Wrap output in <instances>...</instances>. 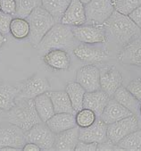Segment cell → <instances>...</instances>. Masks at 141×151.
I'll return each instance as SVG.
<instances>
[{"mask_svg": "<svg viewBox=\"0 0 141 151\" xmlns=\"http://www.w3.org/2000/svg\"><path fill=\"white\" fill-rule=\"evenodd\" d=\"M106 34H109L115 42L125 46L134 38L140 35L141 29L130 18L129 15L114 11L104 24Z\"/></svg>", "mask_w": 141, "mask_h": 151, "instance_id": "6da1fadb", "label": "cell"}, {"mask_svg": "<svg viewBox=\"0 0 141 151\" xmlns=\"http://www.w3.org/2000/svg\"><path fill=\"white\" fill-rule=\"evenodd\" d=\"M76 42L77 40L72 32V27L61 22H56L44 36L36 48L43 55L51 49L73 51L77 47Z\"/></svg>", "mask_w": 141, "mask_h": 151, "instance_id": "7a4b0ae2", "label": "cell"}, {"mask_svg": "<svg viewBox=\"0 0 141 151\" xmlns=\"http://www.w3.org/2000/svg\"><path fill=\"white\" fill-rule=\"evenodd\" d=\"M6 118L9 124L21 128L24 132L29 131L34 125L42 122L33 99L16 101V105L6 111Z\"/></svg>", "mask_w": 141, "mask_h": 151, "instance_id": "3957f363", "label": "cell"}, {"mask_svg": "<svg viewBox=\"0 0 141 151\" xmlns=\"http://www.w3.org/2000/svg\"><path fill=\"white\" fill-rule=\"evenodd\" d=\"M26 21L30 27V33L28 36L29 42L35 48L49 29L56 23L55 19L42 6L34 9L26 18Z\"/></svg>", "mask_w": 141, "mask_h": 151, "instance_id": "277c9868", "label": "cell"}, {"mask_svg": "<svg viewBox=\"0 0 141 151\" xmlns=\"http://www.w3.org/2000/svg\"><path fill=\"white\" fill-rule=\"evenodd\" d=\"M17 86L19 88V92L16 101L34 99L39 95L47 92L50 89V83L46 77L39 73L31 76Z\"/></svg>", "mask_w": 141, "mask_h": 151, "instance_id": "5b68a950", "label": "cell"}, {"mask_svg": "<svg viewBox=\"0 0 141 151\" xmlns=\"http://www.w3.org/2000/svg\"><path fill=\"white\" fill-rule=\"evenodd\" d=\"M115 10L112 0H91L85 5L86 23L104 26Z\"/></svg>", "mask_w": 141, "mask_h": 151, "instance_id": "8992f818", "label": "cell"}, {"mask_svg": "<svg viewBox=\"0 0 141 151\" xmlns=\"http://www.w3.org/2000/svg\"><path fill=\"white\" fill-rule=\"evenodd\" d=\"M72 32L77 41L85 44H102L107 40L104 26L85 23L72 27Z\"/></svg>", "mask_w": 141, "mask_h": 151, "instance_id": "52a82bcc", "label": "cell"}, {"mask_svg": "<svg viewBox=\"0 0 141 151\" xmlns=\"http://www.w3.org/2000/svg\"><path fill=\"white\" fill-rule=\"evenodd\" d=\"M55 134L47 127L46 123H39L25 132L26 142H32L37 144L41 149H54Z\"/></svg>", "mask_w": 141, "mask_h": 151, "instance_id": "ba28073f", "label": "cell"}, {"mask_svg": "<svg viewBox=\"0 0 141 151\" xmlns=\"http://www.w3.org/2000/svg\"><path fill=\"white\" fill-rule=\"evenodd\" d=\"M138 129L137 119L135 114L123 118L107 125V138L114 144H117L122 139Z\"/></svg>", "mask_w": 141, "mask_h": 151, "instance_id": "9c48e42d", "label": "cell"}, {"mask_svg": "<svg viewBox=\"0 0 141 151\" xmlns=\"http://www.w3.org/2000/svg\"><path fill=\"white\" fill-rule=\"evenodd\" d=\"M100 87L109 97L114 96L117 88L122 86V75L121 72L112 65L103 66L99 69Z\"/></svg>", "mask_w": 141, "mask_h": 151, "instance_id": "30bf717a", "label": "cell"}, {"mask_svg": "<svg viewBox=\"0 0 141 151\" xmlns=\"http://www.w3.org/2000/svg\"><path fill=\"white\" fill-rule=\"evenodd\" d=\"M76 81L80 84L86 92L101 89L99 69L93 65L82 66L76 73Z\"/></svg>", "mask_w": 141, "mask_h": 151, "instance_id": "8fae6325", "label": "cell"}, {"mask_svg": "<svg viewBox=\"0 0 141 151\" xmlns=\"http://www.w3.org/2000/svg\"><path fill=\"white\" fill-rule=\"evenodd\" d=\"M25 144V132L21 128L9 123L6 125L0 126V148L14 147L22 150Z\"/></svg>", "mask_w": 141, "mask_h": 151, "instance_id": "7c38bea8", "label": "cell"}, {"mask_svg": "<svg viewBox=\"0 0 141 151\" xmlns=\"http://www.w3.org/2000/svg\"><path fill=\"white\" fill-rule=\"evenodd\" d=\"M74 55L82 62L102 63L108 58V53L104 48L91 46V44H80L73 49Z\"/></svg>", "mask_w": 141, "mask_h": 151, "instance_id": "4fadbf2b", "label": "cell"}, {"mask_svg": "<svg viewBox=\"0 0 141 151\" xmlns=\"http://www.w3.org/2000/svg\"><path fill=\"white\" fill-rule=\"evenodd\" d=\"M79 139L85 142H96L97 144L106 141L108 139L107 124L103 122L100 117H97L90 126L79 128Z\"/></svg>", "mask_w": 141, "mask_h": 151, "instance_id": "5bb4252c", "label": "cell"}, {"mask_svg": "<svg viewBox=\"0 0 141 151\" xmlns=\"http://www.w3.org/2000/svg\"><path fill=\"white\" fill-rule=\"evenodd\" d=\"M60 22L63 24L70 25L72 27L85 24V5L82 4L79 0H72L69 6L65 10Z\"/></svg>", "mask_w": 141, "mask_h": 151, "instance_id": "9a60e30c", "label": "cell"}, {"mask_svg": "<svg viewBox=\"0 0 141 151\" xmlns=\"http://www.w3.org/2000/svg\"><path fill=\"white\" fill-rule=\"evenodd\" d=\"M118 59L123 65L141 66V37L127 43L120 52Z\"/></svg>", "mask_w": 141, "mask_h": 151, "instance_id": "2e32d148", "label": "cell"}, {"mask_svg": "<svg viewBox=\"0 0 141 151\" xmlns=\"http://www.w3.org/2000/svg\"><path fill=\"white\" fill-rule=\"evenodd\" d=\"M46 65L53 70L66 71L71 65V57L64 49H51L43 55Z\"/></svg>", "mask_w": 141, "mask_h": 151, "instance_id": "e0dca14e", "label": "cell"}, {"mask_svg": "<svg viewBox=\"0 0 141 151\" xmlns=\"http://www.w3.org/2000/svg\"><path fill=\"white\" fill-rule=\"evenodd\" d=\"M133 114L124 107L122 105H121L118 101H116L115 99H112L108 101L106 106L104 107L100 119L105 124H111L112 123H115L117 121H120L123 118H126L128 116L132 115Z\"/></svg>", "mask_w": 141, "mask_h": 151, "instance_id": "ac0fdd59", "label": "cell"}, {"mask_svg": "<svg viewBox=\"0 0 141 151\" xmlns=\"http://www.w3.org/2000/svg\"><path fill=\"white\" fill-rule=\"evenodd\" d=\"M79 126L55 134L54 149L58 151H73L79 142Z\"/></svg>", "mask_w": 141, "mask_h": 151, "instance_id": "d6986e66", "label": "cell"}, {"mask_svg": "<svg viewBox=\"0 0 141 151\" xmlns=\"http://www.w3.org/2000/svg\"><path fill=\"white\" fill-rule=\"evenodd\" d=\"M110 98L102 89L92 92H86L83 100V107L89 108L95 112L97 117H100Z\"/></svg>", "mask_w": 141, "mask_h": 151, "instance_id": "ffe728a7", "label": "cell"}, {"mask_svg": "<svg viewBox=\"0 0 141 151\" xmlns=\"http://www.w3.org/2000/svg\"><path fill=\"white\" fill-rule=\"evenodd\" d=\"M46 124L54 134L77 126L75 114L69 113L54 114L49 120L47 121Z\"/></svg>", "mask_w": 141, "mask_h": 151, "instance_id": "44dd1931", "label": "cell"}, {"mask_svg": "<svg viewBox=\"0 0 141 151\" xmlns=\"http://www.w3.org/2000/svg\"><path fill=\"white\" fill-rule=\"evenodd\" d=\"M48 96L54 106V113H69L76 114L74 111L71 99L66 92V90H57V91H47Z\"/></svg>", "mask_w": 141, "mask_h": 151, "instance_id": "7402d4cb", "label": "cell"}, {"mask_svg": "<svg viewBox=\"0 0 141 151\" xmlns=\"http://www.w3.org/2000/svg\"><path fill=\"white\" fill-rule=\"evenodd\" d=\"M19 92L18 86H13L6 82L0 83V109L8 111L16 105V98Z\"/></svg>", "mask_w": 141, "mask_h": 151, "instance_id": "603a6c76", "label": "cell"}, {"mask_svg": "<svg viewBox=\"0 0 141 151\" xmlns=\"http://www.w3.org/2000/svg\"><path fill=\"white\" fill-rule=\"evenodd\" d=\"M114 99L124 107L129 109L133 114H139L141 103L129 91L126 87L120 86L114 94Z\"/></svg>", "mask_w": 141, "mask_h": 151, "instance_id": "cb8c5ba5", "label": "cell"}, {"mask_svg": "<svg viewBox=\"0 0 141 151\" xmlns=\"http://www.w3.org/2000/svg\"><path fill=\"white\" fill-rule=\"evenodd\" d=\"M34 104L39 116L43 123H46L55 113L53 103L47 92L39 95L34 99Z\"/></svg>", "mask_w": 141, "mask_h": 151, "instance_id": "d4e9b609", "label": "cell"}, {"mask_svg": "<svg viewBox=\"0 0 141 151\" xmlns=\"http://www.w3.org/2000/svg\"><path fill=\"white\" fill-rule=\"evenodd\" d=\"M66 92L71 99L72 107L77 113L83 108V100L86 90L84 89L80 84L75 81H69L66 86Z\"/></svg>", "mask_w": 141, "mask_h": 151, "instance_id": "484cf974", "label": "cell"}, {"mask_svg": "<svg viewBox=\"0 0 141 151\" xmlns=\"http://www.w3.org/2000/svg\"><path fill=\"white\" fill-rule=\"evenodd\" d=\"M71 1L72 0H41V4L42 7L55 19L56 22H60Z\"/></svg>", "mask_w": 141, "mask_h": 151, "instance_id": "4316f807", "label": "cell"}, {"mask_svg": "<svg viewBox=\"0 0 141 151\" xmlns=\"http://www.w3.org/2000/svg\"><path fill=\"white\" fill-rule=\"evenodd\" d=\"M16 12L14 16L26 19L31 13L39 6H42L41 0H15Z\"/></svg>", "mask_w": 141, "mask_h": 151, "instance_id": "83f0119b", "label": "cell"}, {"mask_svg": "<svg viewBox=\"0 0 141 151\" xmlns=\"http://www.w3.org/2000/svg\"><path fill=\"white\" fill-rule=\"evenodd\" d=\"M122 150H138L141 147V130L137 129L116 144Z\"/></svg>", "mask_w": 141, "mask_h": 151, "instance_id": "f1b7e54d", "label": "cell"}, {"mask_svg": "<svg viewBox=\"0 0 141 151\" xmlns=\"http://www.w3.org/2000/svg\"><path fill=\"white\" fill-rule=\"evenodd\" d=\"M10 32L12 35L18 40H22L29 36L30 27L26 19L14 17L10 25Z\"/></svg>", "mask_w": 141, "mask_h": 151, "instance_id": "f546056e", "label": "cell"}, {"mask_svg": "<svg viewBox=\"0 0 141 151\" xmlns=\"http://www.w3.org/2000/svg\"><path fill=\"white\" fill-rule=\"evenodd\" d=\"M97 116L96 115L95 112L89 109V108H82L75 114V119L77 126L79 128L89 127L94 124L97 120Z\"/></svg>", "mask_w": 141, "mask_h": 151, "instance_id": "4dcf8cb0", "label": "cell"}, {"mask_svg": "<svg viewBox=\"0 0 141 151\" xmlns=\"http://www.w3.org/2000/svg\"><path fill=\"white\" fill-rule=\"evenodd\" d=\"M115 11L129 15L141 6V0H112Z\"/></svg>", "mask_w": 141, "mask_h": 151, "instance_id": "1f68e13d", "label": "cell"}, {"mask_svg": "<svg viewBox=\"0 0 141 151\" xmlns=\"http://www.w3.org/2000/svg\"><path fill=\"white\" fill-rule=\"evenodd\" d=\"M13 19L14 15L0 12V32L3 35H6L10 32V25Z\"/></svg>", "mask_w": 141, "mask_h": 151, "instance_id": "d6a6232c", "label": "cell"}, {"mask_svg": "<svg viewBox=\"0 0 141 151\" xmlns=\"http://www.w3.org/2000/svg\"><path fill=\"white\" fill-rule=\"evenodd\" d=\"M129 91L141 103V81L140 79L130 81L126 87Z\"/></svg>", "mask_w": 141, "mask_h": 151, "instance_id": "836d02e7", "label": "cell"}, {"mask_svg": "<svg viewBox=\"0 0 141 151\" xmlns=\"http://www.w3.org/2000/svg\"><path fill=\"white\" fill-rule=\"evenodd\" d=\"M0 6H1V12L14 16L16 12L15 0H0Z\"/></svg>", "mask_w": 141, "mask_h": 151, "instance_id": "e575fe53", "label": "cell"}, {"mask_svg": "<svg viewBox=\"0 0 141 151\" xmlns=\"http://www.w3.org/2000/svg\"><path fill=\"white\" fill-rule=\"evenodd\" d=\"M97 143L96 142H85L79 140L75 150L76 151H96L97 150Z\"/></svg>", "mask_w": 141, "mask_h": 151, "instance_id": "d590c367", "label": "cell"}, {"mask_svg": "<svg viewBox=\"0 0 141 151\" xmlns=\"http://www.w3.org/2000/svg\"><path fill=\"white\" fill-rule=\"evenodd\" d=\"M130 18L141 29V6L129 14Z\"/></svg>", "mask_w": 141, "mask_h": 151, "instance_id": "8d00e7d4", "label": "cell"}, {"mask_svg": "<svg viewBox=\"0 0 141 151\" xmlns=\"http://www.w3.org/2000/svg\"><path fill=\"white\" fill-rule=\"evenodd\" d=\"M22 150H24V151H39V150H41V148L35 143L26 142V144L22 147Z\"/></svg>", "mask_w": 141, "mask_h": 151, "instance_id": "74e56055", "label": "cell"}, {"mask_svg": "<svg viewBox=\"0 0 141 151\" xmlns=\"http://www.w3.org/2000/svg\"><path fill=\"white\" fill-rule=\"evenodd\" d=\"M0 150L2 151H19L21 149L17 148V147H1Z\"/></svg>", "mask_w": 141, "mask_h": 151, "instance_id": "f35d334b", "label": "cell"}, {"mask_svg": "<svg viewBox=\"0 0 141 151\" xmlns=\"http://www.w3.org/2000/svg\"><path fill=\"white\" fill-rule=\"evenodd\" d=\"M6 41V38L5 37V35H3L1 32H0V47L3 46V44Z\"/></svg>", "mask_w": 141, "mask_h": 151, "instance_id": "ab89813d", "label": "cell"}, {"mask_svg": "<svg viewBox=\"0 0 141 151\" xmlns=\"http://www.w3.org/2000/svg\"><path fill=\"white\" fill-rule=\"evenodd\" d=\"M137 116V124H138V129L141 130V114H138L136 115Z\"/></svg>", "mask_w": 141, "mask_h": 151, "instance_id": "60d3db41", "label": "cell"}, {"mask_svg": "<svg viewBox=\"0 0 141 151\" xmlns=\"http://www.w3.org/2000/svg\"><path fill=\"white\" fill-rule=\"evenodd\" d=\"M79 1L82 3V4H84V5H87L88 3H89L91 0H79Z\"/></svg>", "mask_w": 141, "mask_h": 151, "instance_id": "b9f144b4", "label": "cell"}, {"mask_svg": "<svg viewBox=\"0 0 141 151\" xmlns=\"http://www.w3.org/2000/svg\"><path fill=\"white\" fill-rule=\"evenodd\" d=\"M3 112H4L3 110H1V109H0V116H1V114H3Z\"/></svg>", "mask_w": 141, "mask_h": 151, "instance_id": "7bdbcfd3", "label": "cell"}, {"mask_svg": "<svg viewBox=\"0 0 141 151\" xmlns=\"http://www.w3.org/2000/svg\"><path fill=\"white\" fill-rule=\"evenodd\" d=\"M139 114H141V105H140V108H139Z\"/></svg>", "mask_w": 141, "mask_h": 151, "instance_id": "ee69618b", "label": "cell"}, {"mask_svg": "<svg viewBox=\"0 0 141 151\" xmlns=\"http://www.w3.org/2000/svg\"><path fill=\"white\" fill-rule=\"evenodd\" d=\"M0 12H1V6H0Z\"/></svg>", "mask_w": 141, "mask_h": 151, "instance_id": "f6af8a7d", "label": "cell"}, {"mask_svg": "<svg viewBox=\"0 0 141 151\" xmlns=\"http://www.w3.org/2000/svg\"><path fill=\"white\" fill-rule=\"evenodd\" d=\"M140 81H141V79H140Z\"/></svg>", "mask_w": 141, "mask_h": 151, "instance_id": "bcb514c9", "label": "cell"}]
</instances>
